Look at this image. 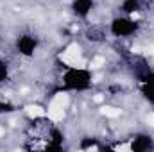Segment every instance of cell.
<instances>
[{
	"label": "cell",
	"mask_w": 154,
	"mask_h": 152,
	"mask_svg": "<svg viewBox=\"0 0 154 152\" xmlns=\"http://www.w3.org/2000/svg\"><path fill=\"white\" fill-rule=\"evenodd\" d=\"M63 82L68 90L82 91L91 84V74L84 66H70L66 74L63 75Z\"/></svg>",
	"instance_id": "obj_1"
},
{
	"label": "cell",
	"mask_w": 154,
	"mask_h": 152,
	"mask_svg": "<svg viewBox=\"0 0 154 152\" xmlns=\"http://www.w3.org/2000/svg\"><path fill=\"white\" fill-rule=\"evenodd\" d=\"M138 31V23L134 18H116L111 23V32L116 38H127L133 36Z\"/></svg>",
	"instance_id": "obj_2"
},
{
	"label": "cell",
	"mask_w": 154,
	"mask_h": 152,
	"mask_svg": "<svg viewBox=\"0 0 154 152\" xmlns=\"http://www.w3.org/2000/svg\"><path fill=\"white\" fill-rule=\"evenodd\" d=\"M66 106H68V97H66V95H63V93H59V95H56V97L52 99V102H50V106H48L47 114H48L52 120H56V122H57V120H61V118H63Z\"/></svg>",
	"instance_id": "obj_3"
},
{
	"label": "cell",
	"mask_w": 154,
	"mask_h": 152,
	"mask_svg": "<svg viewBox=\"0 0 154 152\" xmlns=\"http://www.w3.org/2000/svg\"><path fill=\"white\" fill-rule=\"evenodd\" d=\"M61 59L68 65V66H84V61H82V54H81V48L77 47L75 43L74 45H70L65 52H63V56H61Z\"/></svg>",
	"instance_id": "obj_4"
},
{
	"label": "cell",
	"mask_w": 154,
	"mask_h": 152,
	"mask_svg": "<svg viewBox=\"0 0 154 152\" xmlns=\"http://www.w3.org/2000/svg\"><path fill=\"white\" fill-rule=\"evenodd\" d=\"M16 45H18L20 54H23V56H32L34 50H36V47H38V41H36V38H32V36H22V38L18 39Z\"/></svg>",
	"instance_id": "obj_5"
},
{
	"label": "cell",
	"mask_w": 154,
	"mask_h": 152,
	"mask_svg": "<svg viewBox=\"0 0 154 152\" xmlns=\"http://www.w3.org/2000/svg\"><path fill=\"white\" fill-rule=\"evenodd\" d=\"M129 149L134 152H145L149 150V149H152V140H151V136H136L134 140H133V143L129 145Z\"/></svg>",
	"instance_id": "obj_6"
},
{
	"label": "cell",
	"mask_w": 154,
	"mask_h": 152,
	"mask_svg": "<svg viewBox=\"0 0 154 152\" xmlns=\"http://www.w3.org/2000/svg\"><path fill=\"white\" fill-rule=\"evenodd\" d=\"M91 7H93V0H74V4H72L74 13L77 16H82V18L90 14Z\"/></svg>",
	"instance_id": "obj_7"
},
{
	"label": "cell",
	"mask_w": 154,
	"mask_h": 152,
	"mask_svg": "<svg viewBox=\"0 0 154 152\" xmlns=\"http://www.w3.org/2000/svg\"><path fill=\"white\" fill-rule=\"evenodd\" d=\"M122 9H124L125 13L134 14V13L140 9V2H138V0H124V2H122Z\"/></svg>",
	"instance_id": "obj_8"
},
{
	"label": "cell",
	"mask_w": 154,
	"mask_h": 152,
	"mask_svg": "<svg viewBox=\"0 0 154 152\" xmlns=\"http://www.w3.org/2000/svg\"><path fill=\"white\" fill-rule=\"evenodd\" d=\"M143 95L147 97L149 102H152L154 104V79L145 82V86H143Z\"/></svg>",
	"instance_id": "obj_9"
},
{
	"label": "cell",
	"mask_w": 154,
	"mask_h": 152,
	"mask_svg": "<svg viewBox=\"0 0 154 152\" xmlns=\"http://www.w3.org/2000/svg\"><path fill=\"white\" fill-rule=\"evenodd\" d=\"M25 113L29 114V116H43L47 111H45L41 106H34V104H31V106L25 108Z\"/></svg>",
	"instance_id": "obj_10"
},
{
	"label": "cell",
	"mask_w": 154,
	"mask_h": 152,
	"mask_svg": "<svg viewBox=\"0 0 154 152\" xmlns=\"http://www.w3.org/2000/svg\"><path fill=\"white\" fill-rule=\"evenodd\" d=\"M102 113L106 114V116H109V118H116V116L120 114V109H116V108H109V106H104V108H102Z\"/></svg>",
	"instance_id": "obj_11"
},
{
	"label": "cell",
	"mask_w": 154,
	"mask_h": 152,
	"mask_svg": "<svg viewBox=\"0 0 154 152\" xmlns=\"http://www.w3.org/2000/svg\"><path fill=\"white\" fill-rule=\"evenodd\" d=\"M5 77H7V66H5L4 61H0V82H2Z\"/></svg>",
	"instance_id": "obj_12"
},
{
	"label": "cell",
	"mask_w": 154,
	"mask_h": 152,
	"mask_svg": "<svg viewBox=\"0 0 154 152\" xmlns=\"http://www.w3.org/2000/svg\"><path fill=\"white\" fill-rule=\"evenodd\" d=\"M102 65H104V59H102V57H95V59L90 63L91 68H99V66H102Z\"/></svg>",
	"instance_id": "obj_13"
},
{
	"label": "cell",
	"mask_w": 154,
	"mask_h": 152,
	"mask_svg": "<svg viewBox=\"0 0 154 152\" xmlns=\"http://www.w3.org/2000/svg\"><path fill=\"white\" fill-rule=\"evenodd\" d=\"M5 111H11V104H0V113H5Z\"/></svg>",
	"instance_id": "obj_14"
},
{
	"label": "cell",
	"mask_w": 154,
	"mask_h": 152,
	"mask_svg": "<svg viewBox=\"0 0 154 152\" xmlns=\"http://www.w3.org/2000/svg\"><path fill=\"white\" fill-rule=\"evenodd\" d=\"M147 122H149L151 125H154V114H149V116H147Z\"/></svg>",
	"instance_id": "obj_15"
},
{
	"label": "cell",
	"mask_w": 154,
	"mask_h": 152,
	"mask_svg": "<svg viewBox=\"0 0 154 152\" xmlns=\"http://www.w3.org/2000/svg\"><path fill=\"white\" fill-rule=\"evenodd\" d=\"M2 132H4V131H2V127H0V136H2Z\"/></svg>",
	"instance_id": "obj_16"
}]
</instances>
